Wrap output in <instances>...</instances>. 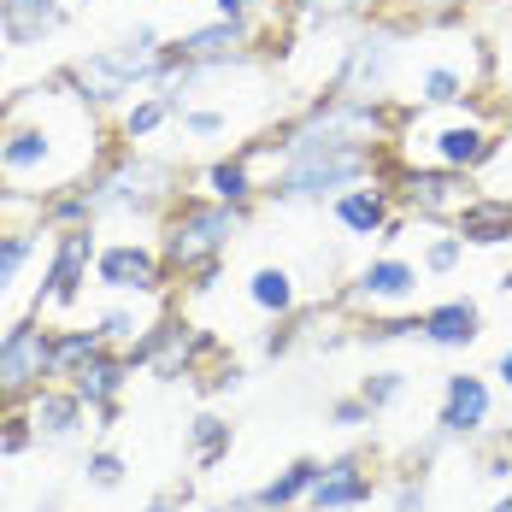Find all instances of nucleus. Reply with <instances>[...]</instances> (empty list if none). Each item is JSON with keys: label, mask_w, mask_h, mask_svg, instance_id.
<instances>
[{"label": "nucleus", "mask_w": 512, "mask_h": 512, "mask_svg": "<svg viewBox=\"0 0 512 512\" xmlns=\"http://www.w3.org/2000/svg\"><path fill=\"white\" fill-rule=\"evenodd\" d=\"M471 95V77L460 65H424L418 71V106H465Z\"/></svg>", "instance_id": "a878e982"}, {"label": "nucleus", "mask_w": 512, "mask_h": 512, "mask_svg": "<svg viewBox=\"0 0 512 512\" xmlns=\"http://www.w3.org/2000/svg\"><path fill=\"white\" fill-rule=\"evenodd\" d=\"M477 189H483V195H507V201H512V130H507V136H495V154L483 159Z\"/></svg>", "instance_id": "2f4dec72"}, {"label": "nucleus", "mask_w": 512, "mask_h": 512, "mask_svg": "<svg viewBox=\"0 0 512 512\" xmlns=\"http://www.w3.org/2000/svg\"><path fill=\"white\" fill-rule=\"evenodd\" d=\"M259 36V18H206L195 30H183L165 48L177 53L183 65H212V59H248Z\"/></svg>", "instance_id": "ddd939ff"}, {"label": "nucleus", "mask_w": 512, "mask_h": 512, "mask_svg": "<svg viewBox=\"0 0 512 512\" xmlns=\"http://www.w3.org/2000/svg\"><path fill=\"white\" fill-rule=\"evenodd\" d=\"M483 336V307L477 301H436V307L418 312V342H430V348H442V354H460Z\"/></svg>", "instance_id": "a211bd4d"}, {"label": "nucleus", "mask_w": 512, "mask_h": 512, "mask_svg": "<svg viewBox=\"0 0 512 512\" xmlns=\"http://www.w3.org/2000/svg\"><path fill=\"white\" fill-rule=\"evenodd\" d=\"M265 189L259 183V171H254V154H224V159H212L201 171V195H212V201H224V206H254V195Z\"/></svg>", "instance_id": "5701e85b"}, {"label": "nucleus", "mask_w": 512, "mask_h": 512, "mask_svg": "<svg viewBox=\"0 0 512 512\" xmlns=\"http://www.w3.org/2000/svg\"><path fill=\"white\" fill-rule=\"evenodd\" d=\"M489 512H512V489H507V495H501V501H495Z\"/></svg>", "instance_id": "37998d69"}, {"label": "nucleus", "mask_w": 512, "mask_h": 512, "mask_svg": "<svg viewBox=\"0 0 512 512\" xmlns=\"http://www.w3.org/2000/svg\"><path fill=\"white\" fill-rule=\"evenodd\" d=\"M489 412H495V395L477 371H448L442 377V407H436V436L448 442H465V436H483L489 430Z\"/></svg>", "instance_id": "f8f14e48"}, {"label": "nucleus", "mask_w": 512, "mask_h": 512, "mask_svg": "<svg viewBox=\"0 0 512 512\" xmlns=\"http://www.w3.org/2000/svg\"><path fill=\"white\" fill-rule=\"evenodd\" d=\"M124 471H130V465H124V454H112V448H95V454L83 460V477H89L95 489H118Z\"/></svg>", "instance_id": "c9c22d12"}, {"label": "nucleus", "mask_w": 512, "mask_h": 512, "mask_svg": "<svg viewBox=\"0 0 512 512\" xmlns=\"http://www.w3.org/2000/svg\"><path fill=\"white\" fill-rule=\"evenodd\" d=\"M0 71H6V42H0Z\"/></svg>", "instance_id": "c03bdc74"}, {"label": "nucleus", "mask_w": 512, "mask_h": 512, "mask_svg": "<svg viewBox=\"0 0 512 512\" xmlns=\"http://www.w3.org/2000/svg\"><path fill=\"white\" fill-rule=\"evenodd\" d=\"M248 307L265 312V318H295L301 307V277L289 265H259L248 277Z\"/></svg>", "instance_id": "b1692460"}, {"label": "nucleus", "mask_w": 512, "mask_h": 512, "mask_svg": "<svg viewBox=\"0 0 512 512\" xmlns=\"http://www.w3.org/2000/svg\"><path fill=\"white\" fill-rule=\"evenodd\" d=\"M101 171V124L77 83L59 71L53 83L24 89L0 112V183L12 195H59Z\"/></svg>", "instance_id": "f257e3e1"}, {"label": "nucleus", "mask_w": 512, "mask_h": 512, "mask_svg": "<svg viewBox=\"0 0 512 512\" xmlns=\"http://www.w3.org/2000/svg\"><path fill=\"white\" fill-rule=\"evenodd\" d=\"M130 371H136V365H130V354H112V348H106V354H95L83 371H71V377H65V383L83 395V407L101 418L95 430H112V424H118V395H124Z\"/></svg>", "instance_id": "2eb2a0df"}, {"label": "nucleus", "mask_w": 512, "mask_h": 512, "mask_svg": "<svg viewBox=\"0 0 512 512\" xmlns=\"http://www.w3.org/2000/svg\"><path fill=\"white\" fill-rule=\"evenodd\" d=\"M507 442H512V436H507Z\"/></svg>", "instance_id": "a18cd8bd"}, {"label": "nucleus", "mask_w": 512, "mask_h": 512, "mask_svg": "<svg viewBox=\"0 0 512 512\" xmlns=\"http://www.w3.org/2000/svg\"><path fill=\"white\" fill-rule=\"evenodd\" d=\"M159 324H165V289L159 295H142V307L136 301H118V307H106L101 318H95V330L106 336V348H136V342H148Z\"/></svg>", "instance_id": "aec40b11"}, {"label": "nucleus", "mask_w": 512, "mask_h": 512, "mask_svg": "<svg viewBox=\"0 0 512 512\" xmlns=\"http://www.w3.org/2000/svg\"><path fill=\"white\" fill-rule=\"evenodd\" d=\"M330 218L342 224V236L371 242V236H383V230H389V218H395V189H389L383 177L354 183V189H342V195L330 201Z\"/></svg>", "instance_id": "dca6fc26"}, {"label": "nucleus", "mask_w": 512, "mask_h": 512, "mask_svg": "<svg viewBox=\"0 0 512 512\" xmlns=\"http://www.w3.org/2000/svg\"><path fill=\"white\" fill-rule=\"evenodd\" d=\"M412 295H418V265H412V259H401V254H377L354 277L348 307H359V312H371V318H377L383 307H407Z\"/></svg>", "instance_id": "4468645a"}, {"label": "nucleus", "mask_w": 512, "mask_h": 512, "mask_svg": "<svg viewBox=\"0 0 512 512\" xmlns=\"http://www.w3.org/2000/svg\"><path fill=\"white\" fill-rule=\"evenodd\" d=\"M36 442V430H30V412H12V418H0V454H24Z\"/></svg>", "instance_id": "e433bc0d"}, {"label": "nucleus", "mask_w": 512, "mask_h": 512, "mask_svg": "<svg viewBox=\"0 0 512 512\" xmlns=\"http://www.w3.org/2000/svg\"><path fill=\"white\" fill-rule=\"evenodd\" d=\"M318 471H324V460H295L289 471H277L259 495H248V507L254 512H289V507H307L312 483H318Z\"/></svg>", "instance_id": "393cba45"}, {"label": "nucleus", "mask_w": 512, "mask_h": 512, "mask_svg": "<svg viewBox=\"0 0 512 512\" xmlns=\"http://www.w3.org/2000/svg\"><path fill=\"white\" fill-rule=\"evenodd\" d=\"M271 154L265 195L277 201H336L342 189L383 171V142H324V148H254Z\"/></svg>", "instance_id": "f03ea898"}, {"label": "nucleus", "mask_w": 512, "mask_h": 512, "mask_svg": "<svg viewBox=\"0 0 512 512\" xmlns=\"http://www.w3.org/2000/svg\"><path fill=\"white\" fill-rule=\"evenodd\" d=\"M171 118H177V106H171V101L154 89V95H142L136 106H124V118H118V136H124V142H148L159 124H171Z\"/></svg>", "instance_id": "c85d7f7f"}, {"label": "nucleus", "mask_w": 512, "mask_h": 512, "mask_svg": "<svg viewBox=\"0 0 512 512\" xmlns=\"http://www.w3.org/2000/svg\"><path fill=\"white\" fill-rule=\"evenodd\" d=\"M383 183L395 189V206H407L418 218H448V224L477 201V177L442 171V165H395Z\"/></svg>", "instance_id": "0eeeda50"}, {"label": "nucleus", "mask_w": 512, "mask_h": 512, "mask_svg": "<svg viewBox=\"0 0 512 512\" xmlns=\"http://www.w3.org/2000/svg\"><path fill=\"white\" fill-rule=\"evenodd\" d=\"M189 442H195V465H201V471H212V465L230 460V442H236V430H230V418L201 412V418L189 424Z\"/></svg>", "instance_id": "bb28decb"}, {"label": "nucleus", "mask_w": 512, "mask_h": 512, "mask_svg": "<svg viewBox=\"0 0 512 512\" xmlns=\"http://www.w3.org/2000/svg\"><path fill=\"white\" fill-rule=\"evenodd\" d=\"M401 395H407V371H371V377L359 383V401L371 412H389Z\"/></svg>", "instance_id": "473e14b6"}, {"label": "nucleus", "mask_w": 512, "mask_h": 512, "mask_svg": "<svg viewBox=\"0 0 512 512\" xmlns=\"http://www.w3.org/2000/svg\"><path fill=\"white\" fill-rule=\"evenodd\" d=\"M183 501H189V483H183V489H165V495H159V501H148L142 512H177Z\"/></svg>", "instance_id": "ea45409f"}, {"label": "nucleus", "mask_w": 512, "mask_h": 512, "mask_svg": "<svg viewBox=\"0 0 512 512\" xmlns=\"http://www.w3.org/2000/svg\"><path fill=\"white\" fill-rule=\"evenodd\" d=\"M371 418H377V412L365 407L359 395H348V401H336V407H330V424H336V430H359V424H371Z\"/></svg>", "instance_id": "4c0bfd02"}, {"label": "nucleus", "mask_w": 512, "mask_h": 512, "mask_svg": "<svg viewBox=\"0 0 512 512\" xmlns=\"http://www.w3.org/2000/svg\"><path fill=\"white\" fill-rule=\"evenodd\" d=\"M377 0H301V30H324L342 18H365Z\"/></svg>", "instance_id": "7c9ffc66"}, {"label": "nucleus", "mask_w": 512, "mask_h": 512, "mask_svg": "<svg viewBox=\"0 0 512 512\" xmlns=\"http://www.w3.org/2000/svg\"><path fill=\"white\" fill-rule=\"evenodd\" d=\"M401 142H389L401 165H442V171H465V177H477L483 171V159L495 154V124L483 118V112H465V106H424V124L412 118L395 130Z\"/></svg>", "instance_id": "7ed1b4c3"}, {"label": "nucleus", "mask_w": 512, "mask_h": 512, "mask_svg": "<svg viewBox=\"0 0 512 512\" xmlns=\"http://www.w3.org/2000/svg\"><path fill=\"white\" fill-rule=\"evenodd\" d=\"M65 24L59 0H0V42L6 48H36Z\"/></svg>", "instance_id": "412c9836"}, {"label": "nucleus", "mask_w": 512, "mask_h": 512, "mask_svg": "<svg viewBox=\"0 0 512 512\" xmlns=\"http://www.w3.org/2000/svg\"><path fill=\"white\" fill-rule=\"evenodd\" d=\"M165 71V42H159L154 24H136L124 42L95 48L89 59H77L65 77L77 83V95L89 106H118L124 95H136V83H159Z\"/></svg>", "instance_id": "39448f33"}, {"label": "nucleus", "mask_w": 512, "mask_h": 512, "mask_svg": "<svg viewBox=\"0 0 512 512\" xmlns=\"http://www.w3.org/2000/svg\"><path fill=\"white\" fill-rule=\"evenodd\" d=\"M83 195L95 206V218H112V212L148 218V212H165V206L177 201V165L154 159V154H124V159H112V165H101L83 183Z\"/></svg>", "instance_id": "423d86ee"}, {"label": "nucleus", "mask_w": 512, "mask_h": 512, "mask_svg": "<svg viewBox=\"0 0 512 512\" xmlns=\"http://www.w3.org/2000/svg\"><path fill=\"white\" fill-rule=\"evenodd\" d=\"M454 236H460L465 248H507L512 242V201L477 189V201L454 218Z\"/></svg>", "instance_id": "4be33fe9"}, {"label": "nucleus", "mask_w": 512, "mask_h": 512, "mask_svg": "<svg viewBox=\"0 0 512 512\" xmlns=\"http://www.w3.org/2000/svg\"><path fill=\"white\" fill-rule=\"evenodd\" d=\"M401 512H424V483H401Z\"/></svg>", "instance_id": "a19ab883"}, {"label": "nucleus", "mask_w": 512, "mask_h": 512, "mask_svg": "<svg viewBox=\"0 0 512 512\" xmlns=\"http://www.w3.org/2000/svg\"><path fill=\"white\" fill-rule=\"evenodd\" d=\"M495 377H501V389H512V348H501V359H495Z\"/></svg>", "instance_id": "79ce46f5"}, {"label": "nucleus", "mask_w": 512, "mask_h": 512, "mask_svg": "<svg viewBox=\"0 0 512 512\" xmlns=\"http://www.w3.org/2000/svg\"><path fill=\"white\" fill-rule=\"evenodd\" d=\"M212 18H259V0H212Z\"/></svg>", "instance_id": "58836bf2"}, {"label": "nucleus", "mask_w": 512, "mask_h": 512, "mask_svg": "<svg viewBox=\"0 0 512 512\" xmlns=\"http://www.w3.org/2000/svg\"><path fill=\"white\" fill-rule=\"evenodd\" d=\"M95 354H106V336H101V330H53V377L83 371Z\"/></svg>", "instance_id": "cd10ccee"}, {"label": "nucleus", "mask_w": 512, "mask_h": 512, "mask_svg": "<svg viewBox=\"0 0 512 512\" xmlns=\"http://www.w3.org/2000/svg\"><path fill=\"white\" fill-rule=\"evenodd\" d=\"M242 224H248L242 206H224V201H212V195L171 201L165 206V224H159V259H165V271L189 277L201 265H218V259L230 254V242L242 236Z\"/></svg>", "instance_id": "20e7f679"}, {"label": "nucleus", "mask_w": 512, "mask_h": 512, "mask_svg": "<svg viewBox=\"0 0 512 512\" xmlns=\"http://www.w3.org/2000/svg\"><path fill=\"white\" fill-rule=\"evenodd\" d=\"M36 236H42V230H6V236H0V295H6V289L18 283V271L30 265Z\"/></svg>", "instance_id": "c756f323"}, {"label": "nucleus", "mask_w": 512, "mask_h": 512, "mask_svg": "<svg viewBox=\"0 0 512 512\" xmlns=\"http://www.w3.org/2000/svg\"><path fill=\"white\" fill-rule=\"evenodd\" d=\"M395 42H401V30H389V24H371L365 36H354L348 48H342V65H336V95H359V101H383L389 95V83H395Z\"/></svg>", "instance_id": "1a4fd4ad"}, {"label": "nucleus", "mask_w": 512, "mask_h": 512, "mask_svg": "<svg viewBox=\"0 0 512 512\" xmlns=\"http://www.w3.org/2000/svg\"><path fill=\"white\" fill-rule=\"evenodd\" d=\"M371 471L348 454V460H330L324 471H318V483H312V495H307V507L312 512H348V507H365L371 501Z\"/></svg>", "instance_id": "6ab92c4d"}, {"label": "nucleus", "mask_w": 512, "mask_h": 512, "mask_svg": "<svg viewBox=\"0 0 512 512\" xmlns=\"http://www.w3.org/2000/svg\"><path fill=\"white\" fill-rule=\"evenodd\" d=\"M101 254L95 242V224H71L53 236V259H48V277H42V295H36V312H65L77 307L83 283H89V265Z\"/></svg>", "instance_id": "9d476101"}, {"label": "nucleus", "mask_w": 512, "mask_h": 512, "mask_svg": "<svg viewBox=\"0 0 512 512\" xmlns=\"http://www.w3.org/2000/svg\"><path fill=\"white\" fill-rule=\"evenodd\" d=\"M460 259H465V242L454 236V224H448L442 236H430V242H424V271H430V277H448V271H460Z\"/></svg>", "instance_id": "72a5a7b5"}, {"label": "nucleus", "mask_w": 512, "mask_h": 512, "mask_svg": "<svg viewBox=\"0 0 512 512\" xmlns=\"http://www.w3.org/2000/svg\"><path fill=\"white\" fill-rule=\"evenodd\" d=\"M53 377V330L36 318H18L0 336V401H30Z\"/></svg>", "instance_id": "6e6552de"}, {"label": "nucleus", "mask_w": 512, "mask_h": 512, "mask_svg": "<svg viewBox=\"0 0 512 512\" xmlns=\"http://www.w3.org/2000/svg\"><path fill=\"white\" fill-rule=\"evenodd\" d=\"M177 124H183V136L212 142V136H224V130H230V112H218V106H183V112H177Z\"/></svg>", "instance_id": "f704fd0d"}, {"label": "nucleus", "mask_w": 512, "mask_h": 512, "mask_svg": "<svg viewBox=\"0 0 512 512\" xmlns=\"http://www.w3.org/2000/svg\"><path fill=\"white\" fill-rule=\"evenodd\" d=\"M95 283L112 295H159L165 289V259L148 242H106L95 254Z\"/></svg>", "instance_id": "9b49d317"}, {"label": "nucleus", "mask_w": 512, "mask_h": 512, "mask_svg": "<svg viewBox=\"0 0 512 512\" xmlns=\"http://www.w3.org/2000/svg\"><path fill=\"white\" fill-rule=\"evenodd\" d=\"M83 424H89V407H83V395L71 383H42L30 395V430H36V442H71V436H83Z\"/></svg>", "instance_id": "f3484780"}]
</instances>
